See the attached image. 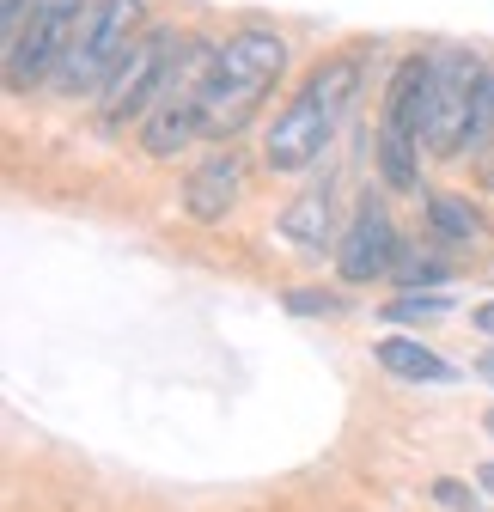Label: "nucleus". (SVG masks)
<instances>
[{
	"mask_svg": "<svg viewBox=\"0 0 494 512\" xmlns=\"http://www.w3.org/2000/svg\"><path fill=\"white\" fill-rule=\"evenodd\" d=\"M434 500H440V506H458V512H476V488H464L458 476H440V482H434Z\"/></svg>",
	"mask_w": 494,
	"mask_h": 512,
	"instance_id": "nucleus-16",
	"label": "nucleus"
},
{
	"mask_svg": "<svg viewBox=\"0 0 494 512\" xmlns=\"http://www.w3.org/2000/svg\"><path fill=\"white\" fill-rule=\"evenodd\" d=\"M476 80H482V61L470 49H440L434 55V92H427V153L458 159V135H464V110H470Z\"/></svg>",
	"mask_w": 494,
	"mask_h": 512,
	"instance_id": "nucleus-7",
	"label": "nucleus"
},
{
	"mask_svg": "<svg viewBox=\"0 0 494 512\" xmlns=\"http://www.w3.org/2000/svg\"><path fill=\"white\" fill-rule=\"evenodd\" d=\"M427 92H434V55H403L385 86V116H379V177L397 196H421Z\"/></svg>",
	"mask_w": 494,
	"mask_h": 512,
	"instance_id": "nucleus-3",
	"label": "nucleus"
},
{
	"mask_svg": "<svg viewBox=\"0 0 494 512\" xmlns=\"http://www.w3.org/2000/svg\"><path fill=\"white\" fill-rule=\"evenodd\" d=\"M458 159H494V68H482L470 110H464V135H458Z\"/></svg>",
	"mask_w": 494,
	"mask_h": 512,
	"instance_id": "nucleus-12",
	"label": "nucleus"
},
{
	"mask_svg": "<svg viewBox=\"0 0 494 512\" xmlns=\"http://www.w3.org/2000/svg\"><path fill=\"white\" fill-rule=\"evenodd\" d=\"M373 360H379L391 378H403V384H458V366L440 360L434 348L415 342V336H379V342H373Z\"/></svg>",
	"mask_w": 494,
	"mask_h": 512,
	"instance_id": "nucleus-10",
	"label": "nucleus"
},
{
	"mask_svg": "<svg viewBox=\"0 0 494 512\" xmlns=\"http://www.w3.org/2000/svg\"><path fill=\"white\" fill-rule=\"evenodd\" d=\"M135 25H141V0H92V13H86V25L74 37L68 61H61L55 86L68 98H98L104 80L116 74V61L129 55V43L141 37Z\"/></svg>",
	"mask_w": 494,
	"mask_h": 512,
	"instance_id": "nucleus-4",
	"label": "nucleus"
},
{
	"mask_svg": "<svg viewBox=\"0 0 494 512\" xmlns=\"http://www.w3.org/2000/svg\"><path fill=\"white\" fill-rule=\"evenodd\" d=\"M281 238L293 244V250H324L330 238H336V189L330 183H318V189H305V196L281 214Z\"/></svg>",
	"mask_w": 494,
	"mask_h": 512,
	"instance_id": "nucleus-11",
	"label": "nucleus"
},
{
	"mask_svg": "<svg viewBox=\"0 0 494 512\" xmlns=\"http://www.w3.org/2000/svg\"><path fill=\"white\" fill-rule=\"evenodd\" d=\"M287 68V37L281 31H238L226 43H214L208 68L196 80V110H202V135L232 141L244 122L257 116V104L269 98V86Z\"/></svg>",
	"mask_w": 494,
	"mask_h": 512,
	"instance_id": "nucleus-1",
	"label": "nucleus"
},
{
	"mask_svg": "<svg viewBox=\"0 0 494 512\" xmlns=\"http://www.w3.org/2000/svg\"><path fill=\"white\" fill-rule=\"evenodd\" d=\"M238 189H244V153H238V147H220V153H208V159L190 171V183H183V208H190V220L214 226V220H226V208L238 202Z\"/></svg>",
	"mask_w": 494,
	"mask_h": 512,
	"instance_id": "nucleus-9",
	"label": "nucleus"
},
{
	"mask_svg": "<svg viewBox=\"0 0 494 512\" xmlns=\"http://www.w3.org/2000/svg\"><path fill=\"white\" fill-rule=\"evenodd\" d=\"M488 189H494V159H488Z\"/></svg>",
	"mask_w": 494,
	"mask_h": 512,
	"instance_id": "nucleus-21",
	"label": "nucleus"
},
{
	"mask_svg": "<svg viewBox=\"0 0 494 512\" xmlns=\"http://www.w3.org/2000/svg\"><path fill=\"white\" fill-rule=\"evenodd\" d=\"M287 305H293V311H342V299H336V293H293Z\"/></svg>",
	"mask_w": 494,
	"mask_h": 512,
	"instance_id": "nucleus-17",
	"label": "nucleus"
},
{
	"mask_svg": "<svg viewBox=\"0 0 494 512\" xmlns=\"http://www.w3.org/2000/svg\"><path fill=\"white\" fill-rule=\"evenodd\" d=\"M482 427H488V433H494V409H488V415H482Z\"/></svg>",
	"mask_w": 494,
	"mask_h": 512,
	"instance_id": "nucleus-20",
	"label": "nucleus"
},
{
	"mask_svg": "<svg viewBox=\"0 0 494 512\" xmlns=\"http://www.w3.org/2000/svg\"><path fill=\"white\" fill-rule=\"evenodd\" d=\"M397 250H403V238H397L391 214L366 196V202L354 208L348 232L336 238V269H342V281H379V275L397 269Z\"/></svg>",
	"mask_w": 494,
	"mask_h": 512,
	"instance_id": "nucleus-8",
	"label": "nucleus"
},
{
	"mask_svg": "<svg viewBox=\"0 0 494 512\" xmlns=\"http://www.w3.org/2000/svg\"><path fill=\"white\" fill-rule=\"evenodd\" d=\"M348 86H354V61L336 55V61H324V68L293 92V104L269 122V135H263L269 171H305V165L324 159V147L336 135V116L348 104Z\"/></svg>",
	"mask_w": 494,
	"mask_h": 512,
	"instance_id": "nucleus-2",
	"label": "nucleus"
},
{
	"mask_svg": "<svg viewBox=\"0 0 494 512\" xmlns=\"http://www.w3.org/2000/svg\"><path fill=\"white\" fill-rule=\"evenodd\" d=\"M177 55H183V43L171 37V31H141L135 43H129V55L116 61V74L104 80V92H98V122L104 128H122L129 116H153V104L165 98V86H171V74H177Z\"/></svg>",
	"mask_w": 494,
	"mask_h": 512,
	"instance_id": "nucleus-5",
	"label": "nucleus"
},
{
	"mask_svg": "<svg viewBox=\"0 0 494 512\" xmlns=\"http://www.w3.org/2000/svg\"><path fill=\"white\" fill-rule=\"evenodd\" d=\"M440 311H452L446 293H403V299L391 305V317H440Z\"/></svg>",
	"mask_w": 494,
	"mask_h": 512,
	"instance_id": "nucleus-15",
	"label": "nucleus"
},
{
	"mask_svg": "<svg viewBox=\"0 0 494 512\" xmlns=\"http://www.w3.org/2000/svg\"><path fill=\"white\" fill-rule=\"evenodd\" d=\"M31 13H37V0H0V31H7V43L0 49H19V37H25V25H31Z\"/></svg>",
	"mask_w": 494,
	"mask_h": 512,
	"instance_id": "nucleus-14",
	"label": "nucleus"
},
{
	"mask_svg": "<svg viewBox=\"0 0 494 512\" xmlns=\"http://www.w3.org/2000/svg\"><path fill=\"white\" fill-rule=\"evenodd\" d=\"M470 324H476L482 336H494V305H476V317H470Z\"/></svg>",
	"mask_w": 494,
	"mask_h": 512,
	"instance_id": "nucleus-18",
	"label": "nucleus"
},
{
	"mask_svg": "<svg viewBox=\"0 0 494 512\" xmlns=\"http://www.w3.org/2000/svg\"><path fill=\"white\" fill-rule=\"evenodd\" d=\"M482 232V214L458 196H427V238L434 244H470Z\"/></svg>",
	"mask_w": 494,
	"mask_h": 512,
	"instance_id": "nucleus-13",
	"label": "nucleus"
},
{
	"mask_svg": "<svg viewBox=\"0 0 494 512\" xmlns=\"http://www.w3.org/2000/svg\"><path fill=\"white\" fill-rule=\"evenodd\" d=\"M86 13H92L86 0H37V13H31V25H25L19 49L7 55V86H13L19 98L37 92L43 80L55 86V74H61V61H68V49H74Z\"/></svg>",
	"mask_w": 494,
	"mask_h": 512,
	"instance_id": "nucleus-6",
	"label": "nucleus"
},
{
	"mask_svg": "<svg viewBox=\"0 0 494 512\" xmlns=\"http://www.w3.org/2000/svg\"><path fill=\"white\" fill-rule=\"evenodd\" d=\"M476 372H482V378H488V384H494V348H488V354H482V360H476Z\"/></svg>",
	"mask_w": 494,
	"mask_h": 512,
	"instance_id": "nucleus-19",
	"label": "nucleus"
}]
</instances>
